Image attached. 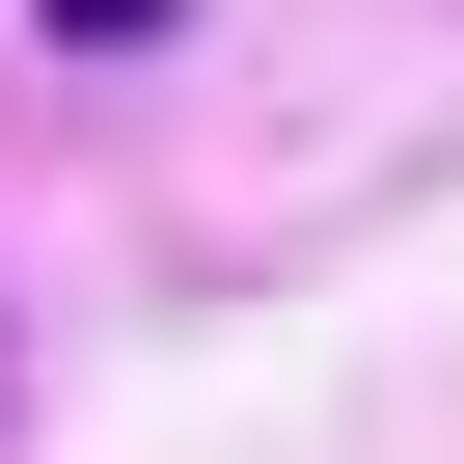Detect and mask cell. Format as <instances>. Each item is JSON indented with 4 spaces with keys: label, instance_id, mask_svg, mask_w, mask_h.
<instances>
[{
    "label": "cell",
    "instance_id": "1",
    "mask_svg": "<svg viewBox=\"0 0 464 464\" xmlns=\"http://www.w3.org/2000/svg\"><path fill=\"white\" fill-rule=\"evenodd\" d=\"M137 28H164V0H55V55H137Z\"/></svg>",
    "mask_w": 464,
    "mask_h": 464
}]
</instances>
